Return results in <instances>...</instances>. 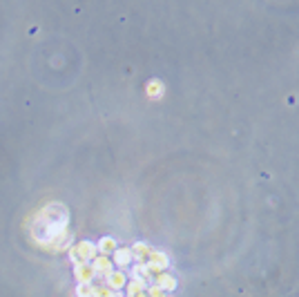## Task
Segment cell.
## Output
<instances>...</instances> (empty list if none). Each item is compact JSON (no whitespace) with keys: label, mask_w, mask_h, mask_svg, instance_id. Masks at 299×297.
I'll list each match as a JSON object with an SVG mask.
<instances>
[{"label":"cell","mask_w":299,"mask_h":297,"mask_svg":"<svg viewBox=\"0 0 299 297\" xmlns=\"http://www.w3.org/2000/svg\"><path fill=\"white\" fill-rule=\"evenodd\" d=\"M96 253H98V248L90 241H80L78 246L72 248V257H74L76 264H92L94 257H96Z\"/></svg>","instance_id":"6da1fadb"},{"label":"cell","mask_w":299,"mask_h":297,"mask_svg":"<svg viewBox=\"0 0 299 297\" xmlns=\"http://www.w3.org/2000/svg\"><path fill=\"white\" fill-rule=\"evenodd\" d=\"M92 268L96 275H105L107 277L110 273H112V261H110V257H105V255H96L92 261Z\"/></svg>","instance_id":"7a4b0ae2"},{"label":"cell","mask_w":299,"mask_h":297,"mask_svg":"<svg viewBox=\"0 0 299 297\" xmlns=\"http://www.w3.org/2000/svg\"><path fill=\"white\" fill-rule=\"evenodd\" d=\"M154 282H156L154 286H159V288L163 290V293H170V290H174V288H177V279H174L172 275H168L166 271L159 273V275L154 277Z\"/></svg>","instance_id":"3957f363"},{"label":"cell","mask_w":299,"mask_h":297,"mask_svg":"<svg viewBox=\"0 0 299 297\" xmlns=\"http://www.w3.org/2000/svg\"><path fill=\"white\" fill-rule=\"evenodd\" d=\"M125 284H127V279L121 271H112L107 277H105V286H107L110 290H119V288L125 286Z\"/></svg>","instance_id":"277c9868"},{"label":"cell","mask_w":299,"mask_h":297,"mask_svg":"<svg viewBox=\"0 0 299 297\" xmlns=\"http://www.w3.org/2000/svg\"><path fill=\"white\" fill-rule=\"evenodd\" d=\"M74 273H76V279H78L80 284H90L94 279V275H96L92 268V264H76Z\"/></svg>","instance_id":"5b68a950"},{"label":"cell","mask_w":299,"mask_h":297,"mask_svg":"<svg viewBox=\"0 0 299 297\" xmlns=\"http://www.w3.org/2000/svg\"><path fill=\"white\" fill-rule=\"evenodd\" d=\"M112 255H114V264L121 266V268L127 264H132V250L130 248H116Z\"/></svg>","instance_id":"8992f818"},{"label":"cell","mask_w":299,"mask_h":297,"mask_svg":"<svg viewBox=\"0 0 299 297\" xmlns=\"http://www.w3.org/2000/svg\"><path fill=\"white\" fill-rule=\"evenodd\" d=\"M141 293H145V282L143 279H139V277H134L130 284H127V295L130 297H137Z\"/></svg>","instance_id":"52a82bcc"},{"label":"cell","mask_w":299,"mask_h":297,"mask_svg":"<svg viewBox=\"0 0 299 297\" xmlns=\"http://www.w3.org/2000/svg\"><path fill=\"white\" fill-rule=\"evenodd\" d=\"M98 250H101V255H105V257H107V255H112L114 250H116V241L112 239V237H105V239L98 244Z\"/></svg>","instance_id":"ba28073f"},{"label":"cell","mask_w":299,"mask_h":297,"mask_svg":"<svg viewBox=\"0 0 299 297\" xmlns=\"http://www.w3.org/2000/svg\"><path fill=\"white\" fill-rule=\"evenodd\" d=\"M92 293H94L92 284H78V295L80 297H92Z\"/></svg>","instance_id":"9c48e42d"},{"label":"cell","mask_w":299,"mask_h":297,"mask_svg":"<svg viewBox=\"0 0 299 297\" xmlns=\"http://www.w3.org/2000/svg\"><path fill=\"white\" fill-rule=\"evenodd\" d=\"M145 293H148V297H168V293H163V290L159 286H150L145 288Z\"/></svg>","instance_id":"30bf717a"},{"label":"cell","mask_w":299,"mask_h":297,"mask_svg":"<svg viewBox=\"0 0 299 297\" xmlns=\"http://www.w3.org/2000/svg\"><path fill=\"white\" fill-rule=\"evenodd\" d=\"M148 92H154V94H161V85H159V83H152V85H148Z\"/></svg>","instance_id":"8fae6325"},{"label":"cell","mask_w":299,"mask_h":297,"mask_svg":"<svg viewBox=\"0 0 299 297\" xmlns=\"http://www.w3.org/2000/svg\"><path fill=\"white\" fill-rule=\"evenodd\" d=\"M110 297H121V295H119V293H116V290H114V293H112V295H110Z\"/></svg>","instance_id":"7c38bea8"}]
</instances>
